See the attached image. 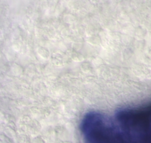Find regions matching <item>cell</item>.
I'll return each mask as SVG.
<instances>
[{
  "label": "cell",
  "instance_id": "obj_1",
  "mask_svg": "<svg viewBox=\"0 0 151 143\" xmlns=\"http://www.w3.org/2000/svg\"><path fill=\"white\" fill-rule=\"evenodd\" d=\"M150 119V104H145L121 108L112 116L88 112L80 128L85 143H151Z\"/></svg>",
  "mask_w": 151,
  "mask_h": 143
}]
</instances>
